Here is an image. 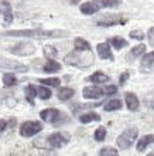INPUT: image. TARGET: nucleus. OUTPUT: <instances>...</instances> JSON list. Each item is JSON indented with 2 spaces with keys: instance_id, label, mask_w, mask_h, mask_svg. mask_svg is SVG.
Instances as JSON below:
<instances>
[{
  "instance_id": "obj_12",
  "label": "nucleus",
  "mask_w": 154,
  "mask_h": 156,
  "mask_svg": "<svg viewBox=\"0 0 154 156\" xmlns=\"http://www.w3.org/2000/svg\"><path fill=\"white\" fill-rule=\"evenodd\" d=\"M12 53L17 54V55H31V54L34 53V45L23 43V44H19V45H16V47H13Z\"/></svg>"
},
{
  "instance_id": "obj_3",
  "label": "nucleus",
  "mask_w": 154,
  "mask_h": 156,
  "mask_svg": "<svg viewBox=\"0 0 154 156\" xmlns=\"http://www.w3.org/2000/svg\"><path fill=\"white\" fill-rule=\"evenodd\" d=\"M137 135L139 132L136 128H127L125 131L119 135V138L116 139V144H118V148L119 149H129L132 145L134 144V140L137 139Z\"/></svg>"
},
{
  "instance_id": "obj_27",
  "label": "nucleus",
  "mask_w": 154,
  "mask_h": 156,
  "mask_svg": "<svg viewBox=\"0 0 154 156\" xmlns=\"http://www.w3.org/2000/svg\"><path fill=\"white\" fill-rule=\"evenodd\" d=\"M3 82L6 87H13L17 84V77L14 74H4L3 75Z\"/></svg>"
},
{
  "instance_id": "obj_35",
  "label": "nucleus",
  "mask_w": 154,
  "mask_h": 156,
  "mask_svg": "<svg viewBox=\"0 0 154 156\" xmlns=\"http://www.w3.org/2000/svg\"><path fill=\"white\" fill-rule=\"evenodd\" d=\"M129 77H130V74H129V71H125V73H122L120 74V77H119V84L120 85H123L127 80H129Z\"/></svg>"
},
{
  "instance_id": "obj_26",
  "label": "nucleus",
  "mask_w": 154,
  "mask_h": 156,
  "mask_svg": "<svg viewBox=\"0 0 154 156\" xmlns=\"http://www.w3.org/2000/svg\"><path fill=\"white\" fill-rule=\"evenodd\" d=\"M37 94L41 99H48L51 98V90L47 88V87H38L37 88Z\"/></svg>"
},
{
  "instance_id": "obj_13",
  "label": "nucleus",
  "mask_w": 154,
  "mask_h": 156,
  "mask_svg": "<svg viewBox=\"0 0 154 156\" xmlns=\"http://www.w3.org/2000/svg\"><path fill=\"white\" fill-rule=\"evenodd\" d=\"M96 51L102 60H113V55H112V51H110L109 43H101V44H98Z\"/></svg>"
},
{
  "instance_id": "obj_8",
  "label": "nucleus",
  "mask_w": 154,
  "mask_h": 156,
  "mask_svg": "<svg viewBox=\"0 0 154 156\" xmlns=\"http://www.w3.org/2000/svg\"><path fill=\"white\" fill-rule=\"evenodd\" d=\"M40 116H41L43 121H45V122L54 123L60 119L61 114H60V111H58L57 108H47V109H44V111H41Z\"/></svg>"
},
{
  "instance_id": "obj_16",
  "label": "nucleus",
  "mask_w": 154,
  "mask_h": 156,
  "mask_svg": "<svg viewBox=\"0 0 154 156\" xmlns=\"http://www.w3.org/2000/svg\"><path fill=\"white\" fill-rule=\"evenodd\" d=\"M74 47H75L77 51H88V53L91 51V44L85 38H81V37H77L74 40Z\"/></svg>"
},
{
  "instance_id": "obj_29",
  "label": "nucleus",
  "mask_w": 154,
  "mask_h": 156,
  "mask_svg": "<svg viewBox=\"0 0 154 156\" xmlns=\"http://www.w3.org/2000/svg\"><path fill=\"white\" fill-rule=\"evenodd\" d=\"M106 138V129L103 126H99L95 131V140L96 142H102V140H105Z\"/></svg>"
},
{
  "instance_id": "obj_14",
  "label": "nucleus",
  "mask_w": 154,
  "mask_h": 156,
  "mask_svg": "<svg viewBox=\"0 0 154 156\" xmlns=\"http://www.w3.org/2000/svg\"><path fill=\"white\" fill-rule=\"evenodd\" d=\"M154 142V135H143L140 139H139L137 145H136V149H137L139 152H143L144 149L149 146V145H151Z\"/></svg>"
},
{
  "instance_id": "obj_9",
  "label": "nucleus",
  "mask_w": 154,
  "mask_h": 156,
  "mask_svg": "<svg viewBox=\"0 0 154 156\" xmlns=\"http://www.w3.org/2000/svg\"><path fill=\"white\" fill-rule=\"evenodd\" d=\"M103 94V90L99 88L98 85H92V87H85L82 90V95L86 99H93V98H99Z\"/></svg>"
},
{
  "instance_id": "obj_28",
  "label": "nucleus",
  "mask_w": 154,
  "mask_h": 156,
  "mask_svg": "<svg viewBox=\"0 0 154 156\" xmlns=\"http://www.w3.org/2000/svg\"><path fill=\"white\" fill-rule=\"evenodd\" d=\"M144 51H146V45H144V44H139V45H136V47H133V48H132V51H130L129 54L133 58H136V57H139V55L144 54Z\"/></svg>"
},
{
  "instance_id": "obj_23",
  "label": "nucleus",
  "mask_w": 154,
  "mask_h": 156,
  "mask_svg": "<svg viewBox=\"0 0 154 156\" xmlns=\"http://www.w3.org/2000/svg\"><path fill=\"white\" fill-rule=\"evenodd\" d=\"M43 53H44V55L48 60H54V58L58 55V50L54 47V45H45L44 50H43Z\"/></svg>"
},
{
  "instance_id": "obj_34",
  "label": "nucleus",
  "mask_w": 154,
  "mask_h": 156,
  "mask_svg": "<svg viewBox=\"0 0 154 156\" xmlns=\"http://www.w3.org/2000/svg\"><path fill=\"white\" fill-rule=\"evenodd\" d=\"M118 92V87L116 85H108L103 88V94L105 95H113Z\"/></svg>"
},
{
  "instance_id": "obj_15",
  "label": "nucleus",
  "mask_w": 154,
  "mask_h": 156,
  "mask_svg": "<svg viewBox=\"0 0 154 156\" xmlns=\"http://www.w3.org/2000/svg\"><path fill=\"white\" fill-rule=\"evenodd\" d=\"M2 66H3L4 68H12V70L20 71V73L27 71V67H24L23 64H20V62L12 61V60H3V61H2Z\"/></svg>"
},
{
  "instance_id": "obj_31",
  "label": "nucleus",
  "mask_w": 154,
  "mask_h": 156,
  "mask_svg": "<svg viewBox=\"0 0 154 156\" xmlns=\"http://www.w3.org/2000/svg\"><path fill=\"white\" fill-rule=\"evenodd\" d=\"M154 62V51H151V53H147L143 55L142 58V64L143 66H151Z\"/></svg>"
},
{
  "instance_id": "obj_25",
  "label": "nucleus",
  "mask_w": 154,
  "mask_h": 156,
  "mask_svg": "<svg viewBox=\"0 0 154 156\" xmlns=\"http://www.w3.org/2000/svg\"><path fill=\"white\" fill-rule=\"evenodd\" d=\"M40 82L43 84V85L60 87V84H61V80H60V78H55V77H51V78H43V80H40Z\"/></svg>"
},
{
  "instance_id": "obj_19",
  "label": "nucleus",
  "mask_w": 154,
  "mask_h": 156,
  "mask_svg": "<svg viewBox=\"0 0 154 156\" xmlns=\"http://www.w3.org/2000/svg\"><path fill=\"white\" fill-rule=\"evenodd\" d=\"M75 94V91L72 88H68V87H65V88H61V90L58 91V99L60 101H68L71 99Z\"/></svg>"
},
{
  "instance_id": "obj_17",
  "label": "nucleus",
  "mask_w": 154,
  "mask_h": 156,
  "mask_svg": "<svg viewBox=\"0 0 154 156\" xmlns=\"http://www.w3.org/2000/svg\"><path fill=\"white\" fill-rule=\"evenodd\" d=\"M98 121H101V115H98L96 112H86V114L79 116V122L81 123L98 122Z\"/></svg>"
},
{
  "instance_id": "obj_33",
  "label": "nucleus",
  "mask_w": 154,
  "mask_h": 156,
  "mask_svg": "<svg viewBox=\"0 0 154 156\" xmlns=\"http://www.w3.org/2000/svg\"><path fill=\"white\" fill-rule=\"evenodd\" d=\"M144 102H146V105L149 108H153L154 109V91H151L150 94L146 97V99H144Z\"/></svg>"
},
{
  "instance_id": "obj_4",
  "label": "nucleus",
  "mask_w": 154,
  "mask_h": 156,
  "mask_svg": "<svg viewBox=\"0 0 154 156\" xmlns=\"http://www.w3.org/2000/svg\"><path fill=\"white\" fill-rule=\"evenodd\" d=\"M41 131H43V123L38 121H27L21 123L20 126V135L24 138H31Z\"/></svg>"
},
{
  "instance_id": "obj_32",
  "label": "nucleus",
  "mask_w": 154,
  "mask_h": 156,
  "mask_svg": "<svg viewBox=\"0 0 154 156\" xmlns=\"http://www.w3.org/2000/svg\"><path fill=\"white\" fill-rule=\"evenodd\" d=\"M144 37H146V36H144V33H142V31H139V30L130 31V38H133V40H139V41H142Z\"/></svg>"
},
{
  "instance_id": "obj_1",
  "label": "nucleus",
  "mask_w": 154,
  "mask_h": 156,
  "mask_svg": "<svg viewBox=\"0 0 154 156\" xmlns=\"http://www.w3.org/2000/svg\"><path fill=\"white\" fill-rule=\"evenodd\" d=\"M6 36L12 37H29V38H60L67 37L68 31L64 30H14V31H6Z\"/></svg>"
},
{
  "instance_id": "obj_2",
  "label": "nucleus",
  "mask_w": 154,
  "mask_h": 156,
  "mask_svg": "<svg viewBox=\"0 0 154 156\" xmlns=\"http://www.w3.org/2000/svg\"><path fill=\"white\" fill-rule=\"evenodd\" d=\"M120 3H122V0H91L81 6V13L89 16V14H95L96 12H99L101 9L116 7Z\"/></svg>"
},
{
  "instance_id": "obj_37",
  "label": "nucleus",
  "mask_w": 154,
  "mask_h": 156,
  "mask_svg": "<svg viewBox=\"0 0 154 156\" xmlns=\"http://www.w3.org/2000/svg\"><path fill=\"white\" fill-rule=\"evenodd\" d=\"M6 126H7V122H6L4 119H2V132H4V129H6Z\"/></svg>"
},
{
  "instance_id": "obj_5",
  "label": "nucleus",
  "mask_w": 154,
  "mask_h": 156,
  "mask_svg": "<svg viewBox=\"0 0 154 156\" xmlns=\"http://www.w3.org/2000/svg\"><path fill=\"white\" fill-rule=\"evenodd\" d=\"M127 21V17L122 14H105V16L99 17L96 20V24L101 27H110V26L123 24Z\"/></svg>"
},
{
  "instance_id": "obj_22",
  "label": "nucleus",
  "mask_w": 154,
  "mask_h": 156,
  "mask_svg": "<svg viewBox=\"0 0 154 156\" xmlns=\"http://www.w3.org/2000/svg\"><path fill=\"white\" fill-rule=\"evenodd\" d=\"M122 105L123 104L120 99H110V101H108V104L105 105V111H108V112L118 111V109L122 108Z\"/></svg>"
},
{
  "instance_id": "obj_11",
  "label": "nucleus",
  "mask_w": 154,
  "mask_h": 156,
  "mask_svg": "<svg viewBox=\"0 0 154 156\" xmlns=\"http://www.w3.org/2000/svg\"><path fill=\"white\" fill-rule=\"evenodd\" d=\"M125 101H126V107L133 112L137 111L139 107H140V101H139V98L136 97V94H133V92H126Z\"/></svg>"
},
{
  "instance_id": "obj_39",
  "label": "nucleus",
  "mask_w": 154,
  "mask_h": 156,
  "mask_svg": "<svg viewBox=\"0 0 154 156\" xmlns=\"http://www.w3.org/2000/svg\"><path fill=\"white\" fill-rule=\"evenodd\" d=\"M147 156H154V152H151V153H149Z\"/></svg>"
},
{
  "instance_id": "obj_36",
  "label": "nucleus",
  "mask_w": 154,
  "mask_h": 156,
  "mask_svg": "<svg viewBox=\"0 0 154 156\" xmlns=\"http://www.w3.org/2000/svg\"><path fill=\"white\" fill-rule=\"evenodd\" d=\"M147 37H149V41H150V44L154 45V27H151L149 30V33H147Z\"/></svg>"
},
{
  "instance_id": "obj_10",
  "label": "nucleus",
  "mask_w": 154,
  "mask_h": 156,
  "mask_svg": "<svg viewBox=\"0 0 154 156\" xmlns=\"http://www.w3.org/2000/svg\"><path fill=\"white\" fill-rule=\"evenodd\" d=\"M2 19H3V23L6 26L12 24L13 21V13H12V6L9 2L3 0L2 2Z\"/></svg>"
},
{
  "instance_id": "obj_21",
  "label": "nucleus",
  "mask_w": 154,
  "mask_h": 156,
  "mask_svg": "<svg viewBox=\"0 0 154 156\" xmlns=\"http://www.w3.org/2000/svg\"><path fill=\"white\" fill-rule=\"evenodd\" d=\"M113 48H116V50H122V48H125L126 45H127V41L125 40L123 37H112L109 41H108Z\"/></svg>"
},
{
  "instance_id": "obj_18",
  "label": "nucleus",
  "mask_w": 154,
  "mask_h": 156,
  "mask_svg": "<svg viewBox=\"0 0 154 156\" xmlns=\"http://www.w3.org/2000/svg\"><path fill=\"white\" fill-rule=\"evenodd\" d=\"M88 80H89L91 82H95V84H103V82H106L109 80V77H108L105 73H102V71H96V73H93L92 75H89Z\"/></svg>"
},
{
  "instance_id": "obj_7",
  "label": "nucleus",
  "mask_w": 154,
  "mask_h": 156,
  "mask_svg": "<svg viewBox=\"0 0 154 156\" xmlns=\"http://www.w3.org/2000/svg\"><path fill=\"white\" fill-rule=\"evenodd\" d=\"M84 51H75V53H71L69 55L65 57V62L67 64H71V66L75 67H89L91 62L84 61Z\"/></svg>"
},
{
  "instance_id": "obj_30",
  "label": "nucleus",
  "mask_w": 154,
  "mask_h": 156,
  "mask_svg": "<svg viewBox=\"0 0 154 156\" xmlns=\"http://www.w3.org/2000/svg\"><path fill=\"white\" fill-rule=\"evenodd\" d=\"M99 156H118V149L115 148H102L101 152H99Z\"/></svg>"
},
{
  "instance_id": "obj_24",
  "label": "nucleus",
  "mask_w": 154,
  "mask_h": 156,
  "mask_svg": "<svg viewBox=\"0 0 154 156\" xmlns=\"http://www.w3.org/2000/svg\"><path fill=\"white\" fill-rule=\"evenodd\" d=\"M24 94H26V98H27V101H30V102L33 104V101H34V98H36V95L37 94V90H36V87L34 85H27L26 87V90H24Z\"/></svg>"
},
{
  "instance_id": "obj_20",
  "label": "nucleus",
  "mask_w": 154,
  "mask_h": 156,
  "mask_svg": "<svg viewBox=\"0 0 154 156\" xmlns=\"http://www.w3.org/2000/svg\"><path fill=\"white\" fill-rule=\"evenodd\" d=\"M61 64L57 61H54V60H48V61L45 62V66H44V71L45 73H58V71H61Z\"/></svg>"
},
{
  "instance_id": "obj_6",
  "label": "nucleus",
  "mask_w": 154,
  "mask_h": 156,
  "mask_svg": "<svg viewBox=\"0 0 154 156\" xmlns=\"http://www.w3.org/2000/svg\"><path fill=\"white\" fill-rule=\"evenodd\" d=\"M69 139H71V136L67 132H55V133L48 136V144L53 148H62L68 144Z\"/></svg>"
},
{
  "instance_id": "obj_38",
  "label": "nucleus",
  "mask_w": 154,
  "mask_h": 156,
  "mask_svg": "<svg viewBox=\"0 0 154 156\" xmlns=\"http://www.w3.org/2000/svg\"><path fill=\"white\" fill-rule=\"evenodd\" d=\"M78 2H79V0H71V3H74V4H77Z\"/></svg>"
}]
</instances>
